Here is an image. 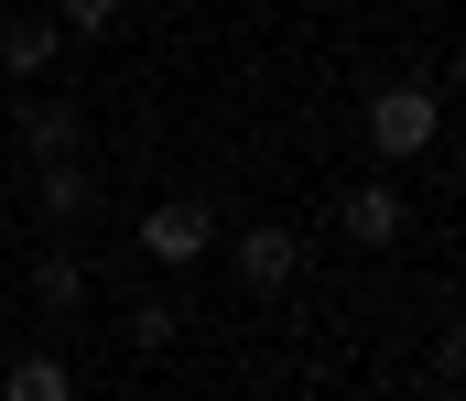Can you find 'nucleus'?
<instances>
[{
    "label": "nucleus",
    "mask_w": 466,
    "mask_h": 401,
    "mask_svg": "<svg viewBox=\"0 0 466 401\" xmlns=\"http://www.w3.org/2000/svg\"><path fill=\"white\" fill-rule=\"evenodd\" d=\"M207 239H218V217L196 206V195H163V206H141V250L163 271H185V261H207Z\"/></svg>",
    "instance_id": "obj_2"
},
{
    "label": "nucleus",
    "mask_w": 466,
    "mask_h": 401,
    "mask_svg": "<svg viewBox=\"0 0 466 401\" xmlns=\"http://www.w3.org/2000/svg\"><path fill=\"white\" fill-rule=\"evenodd\" d=\"M0 163H11V131H0Z\"/></svg>",
    "instance_id": "obj_12"
},
{
    "label": "nucleus",
    "mask_w": 466,
    "mask_h": 401,
    "mask_svg": "<svg viewBox=\"0 0 466 401\" xmlns=\"http://www.w3.org/2000/svg\"><path fill=\"white\" fill-rule=\"evenodd\" d=\"M174 336H185L174 304H141V315H130V347H174Z\"/></svg>",
    "instance_id": "obj_10"
},
{
    "label": "nucleus",
    "mask_w": 466,
    "mask_h": 401,
    "mask_svg": "<svg viewBox=\"0 0 466 401\" xmlns=\"http://www.w3.org/2000/svg\"><path fill=\"white\" fill-rule=\"evenodd\" d=\"M293 271H304V239L293 228H249L238 239V282L249 293H293Z\"/></svg>",
    "instance_id": "obj_4"
},
{
    "label": "nucleus",
    "mask_w": 466,
    "mask_h": 401,
    "mask_svg": "<svg viewBox=\"0 0 466 401\" xmlns=\"http://www.w3.org/2000/svg\"><path fill=\"white\" fill-rule=\"evenodd\" d=\"M337 228H348L358 250H390V239H401V185H380V174L348 185V195H337Z\"/></svg>",
    "instance_id": "obj_3"
},
{
    "label": "nucleus",
    "mask_w": 466,
    "mask_h": 401,
    "mask_svg": "<svg viewBox=\"0 0 466 401\" xmlns=\"http://www.w3.org/2000/svg\"><path fill=\"white\" fill-rule=\"evenodd\" d=\"M119 11H130V0H55V22H66V33H109Z\"/></svg>",
    "instance_id": "obj_11"
},
{
    "label": "nucleus",
    "mask_w": 466,
    "mask_h": 401,
    "mask_svg": "<svg viewBox=\"0 0 466 401\" xmlns=\"http://www.w3.org/2000/svg\"><path fill=\"white\" fill-rule=\"evenodd\" d=\"M33 304H44V315H76V304H87V261H76V250H44V261H33Z\"/></svg>",
    "instance_id": "obj_7"
},
{
    "label": "nucleus",
    "mask_w": 466,
    "mask_h": 401,
    "mask_svg": "<svg viewBox=\"0 0 466 401\" xmlns=\"http://www.w3.org/2000/svg\"><path fill=\"white\" fill-rule=\"evenodd\" d=\"M0 131L22 141L33 163H76V131H87V120H76L66 98H44V109H22V120H0Z\"/></svg>",
    "instance_id": "obj_5"
},
{
    "label": "nucleus",
    "mask_w": 466,
    "mask_h": 401,
    "mask_svg": "<svg viewBox=\"0 0 466 401\" xmlns=\"http://www.w3.org/2000/svg\"><path fill=\"white\" fill-rule=\"evenodd\" d=\"M33 195H44V217L66 228V217H87V206H98V174H87V163H44V185H33Z\"/></svg>",
    "instance_id": "obj_8"
},
{
    "label": "nucleus",
    "mask_w": 466,
    "mask_h": 401,
    "mask_svg": "<svg viewBox=\"0 0 466 401\" xmlns=\"http://www.w3.org/2000/svg\"><path fill=\"white\" fill-rule=\"evenodd\" d=\"M0 65L11 76H44L55 65V22H0Z\"/></svg>",
    "instance_id": "obj_9"
},
{
    "label": "nucleus",
    "mask_w": 466,
    "mask_h": 401,
    "mask_svg": "<svg viewBox=\"0 0 466 401\" xmlns=\"http://www.w3.org/2000/svg\"><path fill=\"white\" fill-rule=\"evenodd\" d=\"M0 401H76V369L33 347V358H11V369H0Z\"/></svg>",
    "instance_id": "obj_6"
},
{
    "label": "nucleus",
    "mask_w": 466,
    "mask_h": 401,
    "mask_svg": "<svg viewBox=\"0 0 466 401\" xmlns=\"http://www.w3.org/2000/svg\"><path fill=\"white\" fill-rule=\"evenodd\" d=\"M434 131H445V98H434V87H380V98H369V152H380V163L434 152Z\"/></svg>",
    "instance_id": "obj_1"
}]
</instances>
